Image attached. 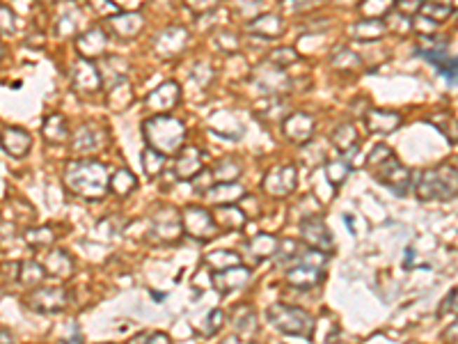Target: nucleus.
I'll use <instances>...</instances> for the list:
<instances>
[{
    "label": "nucleus",
    "instance_id": "f257e3e1",
    "mask_svg": "<svg viewBox=\"0 0 458 344\" xmlns=\"http://www.w3.org/2000/svg\"><path fill=\"white\" fill-rule=\"evenodd\" d=\"M65 184L76 195L83 197H99L106 193V168L99 161L83 159L69 163L65 172Z\"/></svg>",
    "mask_w": 458,
    "mask_h": 344
},
{
    "label": "nucleus",
    "instance_id": "f03ea898",
    "mask_svg": "<svg viewBox=\"0 0 458 344\" xmlns=\"http://www.w3.org/2000/svg\"><path fill=\"white\" fill-rule=\"evenodd\" d=\"M144 135L154 145V150H159L163 154H172L184 143V126H181L179 119L154 117V119H147Z\"/></svg>",
    "mask_w": 458,
    "mask_h": 344
},
{
    "label": "nucleus",
    "instance_id": "7ed1b4c3",
    "mask_svg": "<svg viewBox=\"0 0 458 344\" xmlns=\"http://www.w3.org/2000/svg\"><path fill=\"white\" fill-rule=\"evenodd\" d=\"M269 319L275 329L287 335H305V338H309V333L314 329L312 317L298 307H289V305H273L269 310Z\"/></svg>",
    "mask_w": 458,
    "mask_h": 344
},
{
    "label": "nucleus",
    "instance_id": "20e7f679",
    "mask_svg": "<svg viewBox=\"0 0 458 344\" xmlns=\"http://www.w3.org/2000/svg\"><path fill=\"white\" fill-rule=\"evenodd\" d=\"M417 191L422 197H449V195L458 193L456 170L452 166H440L431 172H424Z\"/></svg>",
    "mask_w": 458,
    "mask_h": 344
},
{
    "label": "nucleus",
    "instance_id": "39448f33",
    "mask_svg": "<svg viewBox=\"0 0 458 344\" xmlns=\"http://www.w3.org/2000/svg\"><path fill=\"white\" fill-rule=\"evenodd\" d=\"M184 223H186V230L190 232L193 237L197 239H211L215 234V223L211 218L209 211L204 209H197V206H190L184 213Z\"/></svg>",
    "mask_w": 458,
    "mask_h": 344
},
{
    "label": "nucleus",
    "instance_id": "423d86ee",
    "mask_svg": "<svg viewBox=\"0 0 458 344\" xmlns=\"http://www.w3.org/2000/svg\"><path fill=\"white\" fill-rule=\"evenodd\" d=\"M250 280V271L234 266V269H224V271H215L213 273V282L220 291L227 289H241Z\"/></svg>",
    "mask_w": 458,
    "mask_h": 344
},
{
    "label": "nucleus",
    "instance_id": "0eeeda50",
    "mask_svg": "<svg viewBox=\"0 0 458 344\" xmlns=\"http://www.w3.org/2000/svg\"><path fill=\"white\" fill-rule=\"evenodd\" d=\"M321 266H314V264H298L287 273V280L291 285H296L298 289H309L314 287L318 278H321Z\"/></svg>",
    "mask_w": 458,
    "mask_h": 344
},
{
    "label": "nucleus",
    "instance_id": "6e6552de",
    "mask_svg": "<svg viewBox=\"0 0 458 344\" xmlns=\"http://www.w3.org/2000/svg\"><path fill=\"white\" fill-rule=\"evenodd\" d=\"M302 239H305L309 246H314L316 251H318V248H330L332 246V239H330V234H328V227L318 218L302 223Z\"/></svg>",
    "mask_w": 458,
    "mask_h": 344
},
{
    "label": "nucleus",
    "instance_id": "1a4fd4ad",
    "mask_svg": "<svg viewBox=\"0 0 458 344\" xmlns=\"http://www.w3.org/2000/svg\"><path fill=\"white\" fill-rule=\"evenodd\" d=\"M65 291L60 287H48V289H37L32 294V305L39 307V310H60L65 305Z\"/></svg>",
    "mask_w": 458,
    "mask_h": 344
},
{
    "label": "nucleus",
    "instance_id": "9d476101",
    "mask_svg": "<svg viewBox=\"0 0 458 344\" xmlns=\"http://www.w3.org/2000/svg\"><path fill=\"white\" fill-rule=\"evenodd\" d=\"M103 48H106V32H103L101 28H92L79 39V51L85 58L101 55Z\"/></svg>",
    "mask_w": 458,
    "mask_h": 344
},
{
    "label": "nucleus",
    "instance_id": "9b49d317",
    "mask_svg": "<svg viewBox=\"0 0 458 344\" xmlns=\"http://www.w3.org/2000/svg\"><path fill=\"white\" fill-rule=\"evenodd\" d=\"M312 128H314L312 117H307V115H291L287 122H284V133L296 143L307 140L309 133H312Z\"/></svg>",
    "mask_w": 458,
    "mask_h": 344
},
{
    "label": "nucleus",
    "instance_id": "f8f14e48",
    "mask_svg": "<svg viewBox=\"0 0 458 344\" xmlns=\"http://www.w3.org/2000/svg\"><path fill=\"white\" fill-rule=\"evenodd\" d=\"M74 83L79 85V88H85V90H97L99 83H101V76L99 72L94 69L90 62H76L74 65Z\"/></svg>",
    "mask_w": 458,
    "mask_h": 344
},
{
    "label": "nucleus",
    "instance_id": "ddd939ff",
    "mask_svg": "<svg viewBox=\"0 0 458 344\" xmlns=\"http://www.w3.org/2000/svg\"><path fill=\"white\" fill-rule=\"evenodd\" d=\"M179 99V85L177 83H163L156 92H151L149 97V106L159 108V110H168L177 103Z\"/></svg>",
    "mask_w": 458,
    "mask_h": 344
},
{
    "label": "nucleus",
    "instance_id": "4468645a",
    "mask_svg": "<svg viewBox=\"0 0 458 344\" xmlns=\"http://www.w3.org/2000/svg\"><path fill=\"white\" fill-rule=\"evenodd\" d=\"M184 41H186V32L184 30L170 28L156 39V48H159L161 55H170V53H177V51L184 46Z\"/></svg>",
    "mask_w": 458,
    "mask_h": 344
},
{
    "label": "nucleus",
    "instance_id": "2eb2a0df",
    "mask_svg": "<svg viewBox=\"0 0 458 344\" xmlns=\"http://www.w3.org/2000/svg\"><path fill=\"white\" fill-rule=\"evenodd\" d=\"M369 128L371 131H383V133H390L399 126V115L394 113H383V110H371L369 113Z\"/></svg>",
    "mask_w": 458,
    "mask_h": 344
},
{
    "label": "nucleus",
    "instance_id": "dca6fc26",
    "mask_svg": "<svg viewBox=\"0 0 458 344\" xmlns=\"http://www.w3.org/2000/svg\"><path fill=\"white\" fill-rule=\"evenodd\" d=\"M140 25H142L140 14H119L112 19V28H115L117 34H122V37H133L140 30Z\"/></svg>",
    "mask_w": 458,
    "mask_h": 344
},
{
    "label": "nucleus",
    "instance_id": "f3484780",
    "mask_svg": "<svg viewBox=\"0 0 458 344\" xmlns=\"http://www.w3.org/2000/svg\"><path fill=\"white\" fill-rule=\"evenodd\" d=\"M396 5V0H362L360 12L367 19H380V16L392 14V7Z\"/></svg>",
    "mask_w": 458,
    "mask_h": 344
},
{
    "label": "nucleus",
    "instance_id": "a211bd4d",
    "mask_svg": "<svg viewBox=\"0 0 458 344\" xmlns=\"http://www.w3.org/2000/svg\"><path fill=\"white\" fill-rule=\"evenodd\" d=\"M41 131H44L48 143H65L67 140V124H65V119L60 117V115L48 117Z\"/></svg>",
    "mask_w": 458,
    "mask_h": 344
},
{
    "label": "nucleus",
    "instance_id": "6ab92c4d",
    "mask_svg": "<svg viewBox=\"0 0 458 344\" xmlns=\"http://www.w3.org/2000/svg\"><path fill=\"white\" fill-rule=\"evenodd\" d=\"M14 145H19V150H21V157L25 152L30 150V135L21 131V128H5V150L14 154Z\"/></svg>",
    "mask_w": 458,
    "mask_h": 344
},
{
    "label": "nucleus",
    "instance_id": "aec40b11",
    "mask_svg": "<svg viewBox=\"0 0 458 344\" xmlns=\"http://www.w3.org/2000/svg\"><path fill=\"white\" fill-rule=\"evenodd\" d=\"M250 30H252V32H264V34H269V37H275V34L282 32V21H280V16L266 14V16H259V19L252 25H250Z\"/></svg>",
    "mask_w": 458,
    "mask_h": 344
},
{
    "label": "nucleus",
    "instance_id": "412c9836",
    "mask_svg": "<svg viewBox=\"0 0 458 344\" xmlns=\"http://www.w3.org/2000/svg\"><path fill=\"white\" fill-rule=\"evenodd\" d=\"M200 168H202V163H200V159H197V152H193V150H188L184 157L177 161V175L181 179L193 177L195 172H200Z\"/></svg>",
    "mask_w": 458,
    "mask_h": 344
},
{
    "label": "nucleus",
    "instance_id": "4be33fe9",
    "mask_svg": "<svg viewBox=\"0 0 458 344\" xmlns=\"http://www.w3.org/2000/svg\"><path fill=\"white\" fill-rule=\"evenodd\" d=\"M383 32H385V25L380 23L378 19H367V21H362V23L356 25V28H353V34H356L358 39H376Z\"/></svg>",
    "mask_w": 458,
    "mask_h": 344
},
{
    "label": "nucleus",
    "instance_id": "5701e85b",
    "mask_svg": "<svg viewBox=\"0 0 458 344\" xmlns=\"http://www.w3.org/2000/svg\"><path fill=\"white\" fill-rule=\"evenodd\" d=\"M422 14L429 16L433 23L445 21L449 14H452V5H445V3H438V0H431L424 7H422Z\"/></svg>",
    "mask_w": 458,
    "mask_h": 344
},
{
    "label": "nucleus",
    "instance_id": "b1692460",
    "mask_svg": "<svg viewBox=\"0 0 458 344\" xmlns=\"http://www.w3.org/2000/svg\"><path fill=\"white\" fill-rule=\"evenodd\" d=\"M332 65L337 67V69H356V67H360V58L353 53V51H349V48H337L335 51V55H332Z\"/></svg>",
    "mask_w": 458,
    "mask_h": 344
},
{
    "label": "nucleus",
    "instance_id": "393cba45",
    "mask_svg": "<svg viewBox=\"0 0 458 344\" xmlns=\"http://www.w3.org/2000/svg\"><path fill=\"white\" fill-rule=\"evenodd\" d=\"M142 166H144V170H147V175H156V172L163 168V152H159V150H147L144 154H142Z\"/></svg>",
    "mask_w": 458,
    "mask_h": 344
},
{
    "label": "nucleus",
    "instance_id": "a878e982",
    "mask_svg": "<svg viewBox=\"0 0 458 344\" xmlns=\"http://www.w3.org/2000/svg\"><path fill=\"white\" fill-rule=\"evenodd\" d=\"M206 262L211 264V269L224 271V269H229V264H238V257L236 255H229L227 251H218V253L209 255V260H206Z\"/></svg>",
    "mask_w": 458,
    "mask_h": 344
},
{
    "label": "nucleus",
    "instance_id": "bb28decb",
    "mask_svg": "<svg viewBox=\"0 0 458 344\" xmlns=\"http://www.w3.org/2000/svg\"><path fill=\"white\" fill-rule=\"evenodd\" d=\"M440 74L445 76V79L449 81V83H454V85H458V58L456 60H452V58H445V60H440L438 65H433Z\"/></svg>",
    "mask_w": 458,
    "mask_h": 344
},
{
    "label": "nucleus",
    "instance_id": "cd10ccee",
    "mask_svg": "<svg viewBox=\"0 0 458 344\" xmlns=\"http://www.w3.org/2000/svg\"><path fill=\"white\" fill-rule=\"evenodd\" d=\"M133 186H135V177H133L128 170L117 172V175H115V182H112V188H115L119 195H126Z\"/></svg>",
    "mask_w": 458,
    "mask_h": 344
},
{
    "label": "nucleus",
    "instance_id": "c85d7f7f",
    "mask_svg": "<svg viewBox=\"0 0 458 344\" xmlns=\"http://www.w3.org/2000/svg\"><path fill=\"white\" fill-rule=\"evenodd\" d=\"M456 310H458V289H454V291H452V296H447V298H445L443 307H440V315L456 312Z\"/></svg>",
    "mask_w": 458,
    "mask_h": 344
},
{
    "label": "nucleus",
    "instance_id": "c756f323",
    "mask_svg": "<svg viewBox=\"0 0 458 344\" xmlns=\"http://www.w3.org/2000/svg\"><path fill=\"white\" fill-rule=\"evenodd\" d=\"M188 5L193 7L195 12H209L211 7L218 5V0H188Z\"/></svg>",
    "mask_w": 458,
    "mask_h": 344
},
{
    "label": "nucleus",
    "instance_id": "7c9ffc66",
    "mask_svg": "<svg viewBox=\"0 0 458 344\" xmlns=\"http://www.w3.org/2000/svg\"><path fill=\"white\" fill-rule=\"evenodd\" d=\"M275 60H287V62H293V60H298V55L293 53V51H275V53L271 55V62H275Z\"/></svg>",
    "mask_w": 458,
    "mask_h": 344
},
{
    "label": "nucleus",
    "instance_id": "2f4dec72",
    "mask_svg": "<svg viewBox=\"0 0 458 344\" xmlns=\"http://www.w3.org/2000/svg\"><path fill=\"white\" fill-rule=\"evenodd\" d=\"M12 28H14L12 14H10V10H7V7H3V30H5V32H12Z\"/></svg>",
    "mask_w": 458,
    "mask_h": 344
},
{
    "label": "nucleus",
    "instance_id": "473e14b6",
    "mask_svg": "<svg viewBox=\"0 0 458 344\" xmlns=\"http://www.w3.org/2000/svg\"><path fill=\"white\" fill-rule=\"evenodd\" d=\"M445 338H447V340H456V342H458V322H456V324L452 326V329H449V331L445 333Z\"/></svg>",
    "mask_w": 458,
    "mask_h": 344
},
{
    "label": "nucleus",
    "instance_id": "72a5a7b5",
    "mask_svg": "<svg viewBox=\"0 0 458 344\" xmlns=\"http://www.w3.org/2000/svg\"><path fill=\"white\" fill-rule=\"evenodd\" d=\"M438 3H445V5H452V0H438Z\"/></svg>",
    "mask_w": 458,
    "mask_h": 344
}]
</instances>
